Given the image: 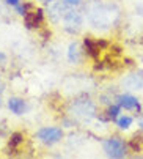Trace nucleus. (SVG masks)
<instances>
[{"instance_id": "f257e3e1", "label": "nucleus", "mask_w": 143, "mask_h": 159, "mask_svg": "<svg viewBox=\"0 0 143 159\" xmlns=\"http://www.w3.org/2000/svg\"><path fill=\"white\" fill-rule=\"evenodd\" d=\"M102 150L109 157L113 159H121L127 154L129 151V143L124 142V139H121L120 135H112L110 139L102 142Z\"/></svg>"}, {"instance_id": "f03ea898", "label": "nucleus", "mask_w": 143, "mask_h": 159, "mask_svg": "<svg viewBox=\"0 0 143 159\" xmlns=\"http://www.w3.org/2000/svg\"><path fill=\"white\" fill-rule=\"evenodd\" d=\"M63 137H65L63 129L57 128V126H44L36 132V139L46 147H52V145L58 143Z\"/></svg>"}, {"instance_id": "7ed1b4c3", "label": "nucleus", "mask_w": 143, "mask_h": 159, "mask_svg": "<svg viewBox=\"0 0 143 159\" xmlns=\"http://www.w3.org/2000/svg\"><path fill=\"white\" fill-rule=\"evenodd\" d=\"M74 107V113L73 115L76 117H85V118H90L93 117L94 113H96V107H94V104L88 99H83V101H76L73 104Z\"/></svg>"}, {"instance_id": "20e7f679", "label": "nucleus", "mask_w": 143, "mask_h": 159, "mask_svg": "<svg viewBox=\"0 0 143 159\" xmlns=\"http://www.w3.org/2000/svg\"><path fill=\"white\" fill-rule=\"evenodd\" d=\"M115 101L121 106V109H124V110H134V112H137V113H140L141 112V106H140V101L135 98V96H132V95H129V93H124V95H118L116 98H115Z\"/></svg>"}, {"instance_id": "39448f33", "label": "nucleus", "mask_w": 143, "mask_h": 159, "mask_svg": "<svg viewBox=\"0 0 143 159\" xmlns=\"http://www.w3.org/2000/svg\"><path fill=\"white\" fill-rule=\"evenodd\" d=\"M24 20H25L27 29H38L44 20V11L41 8H33L32 11H29L24 16Z\"/></svg>"}, {"instance_id": "423d86ee", "label": "nucleus", "mask_w": 143, "mask_h": 159, "mask_svg": "<svg viewBox=\"0 0 143 159\" xmlns=\"http://www.w3.org/2000/svg\"><path fill=\"white\" fill-rule=\"evenodd\" d=\"M7 106L8 109L14 113V115H22L27 109V102L24 101L22 98H17V96H11L8 101H7Z\"/></svg>"}, {"instance_id": "0eeeda50", "label": "nucleus", "mask_w": 143, "mask_h": 159, "mask_svg": "<svg viewBox=\"0 0 143 159\" xmlns=\"http://www.w3.org/2000/svg\"><path fill=\"white\" fill-rule=\"evenodd\" d=\"M83 48H85V54H87L88 57H91V58H94V60H98L99 52H101V48L98 46L96 41L91 39L90 36H85V38H83Z\"/></svg>"}, {"instance_id": "6e6552de", "label": "nucleus", "mask_w": 143, "mask_h": 159, "mask_svg": "<svg viewBox=\"0 0 143 159\" xmlns=\"http://www.w3.org/2000/svg\"><path fill=\"white\" fill-rule=\"evenodd\" d=\"M82 55L83 52L80 51L79 48V44L74 41V43H71L69 44V48H68V60L69 63H73V65H79L82 61Z\"/></svg>"}, {"instance_id": "1a4fd4ad", "label": "nucleus", "mask_w": 143, "mask_h": 159, "mask_svg": "<svg viewBox=\"0 0 143 159\" xmlns=\"http://www.w3.org/2000/svg\"><path fill=\"white\" fill-rule=\"evenodd\" d=\"M143 73H138V74H132V76H127V79L124 80V84L127 85L129 90H140L143 87Z\"/></svg>"}, {"instance_id": "9d476101", "label": "nucleus", "mask_w": 143, "mask_h": 159, "mask_svg": "<svg viewBox=\"0 0 143 159\" xmlns=\"http://www.w3.org/2000/svg\"><path fill=\"white\" fill-rule=\"evenodd\" d=\"M24 143V134L22 132H13L8 139V150L17 151V148Z\"/></svg>"}, {"instance_id": "9b49d317", "label": "nucleus", "mask_w": 143, "mask_h": 159, "mask_svg": "<svg viewBox=\"0 0 143 159\" xmlns=\"http://www.w3.org/2000/svg\"><path fill=\"white\" fill-rule=\"evenodd\" d=\"M107 115H109V118L110 120H113V121H116V118L120 117V113H121V106L118 104V102H115V104H109V107H107Z\"/></svg>"}, {"instance_id": "f8f14e48", "label": "nucleus", "mask_w": 143, "mask_h": 159, "mask_svg": "<svg viewBox=\"0 0 143 159\" xmlns=\"http://www.w3.org/2000/svg\"><path fill=\"white\" fill-rule=\"evenodd\" d=\"M132 123H134V118L131 115H120L116 118V126L120 129H129Z\"/></svg>"}, {"instance_id": "ddd939ff", "label": "nucleus", "mask_w": 143, "mask_h": 159, "mask_svg": "<svg viewBox=\"0 0 143 159\" xmlns=\"http://www.w3.org/2000/svg\"><path fill=\"white\" fill-rule=\"evenodd\" d=\"M30 8H33V5L32 3H24V5H16L14 7V11H16V14H19V16H25L27 13H29V10Z\"/></svg>"}, {"instance_id": "4468645a", "label": "nucleus", "mask_w": 143, "mask_h": 159, "mask_svg": "<svg viewBox=\"0 0 143 159\" xmlns=\"http://www.w3.org/2000/svg\"><path fill=\"white\" fill-rule=\"evenodd\" d=\"M80 2L82 0H63V3L68 7H77V5H80Z\"/></svg>"}, {"instance_id": "2eb2a0df", "label": "nucleus", "mask_w": 143, "mask_h": 159, "mask_svg": "<svg viewBox=\"0 0 143 159\" xmlns=\"http://www.w3.org/2000/svg\"><path fill=\"white\" fill-rule=\"evenodd\" d=\"M5 3H7L8 7H13V8H14L16 5L20 3V0H5Z\"/></svg>"}, {"instance_id": "dca6fc26", "label": "nucleus", "mask_w": 143, "mask_h": 159, "mask_svg": "<svg viewBox=\"0 0 143 159\" xmlns=\"http://www.w3.org/2000/svg\"><path fill=\"white\" fill-rule=\"evenodd\" d=\"M138 126L143 129V115H141V117H140V120H138Z\"/></svg>"}, {"instance_id": "f3484780", "label": "nucleus", "mask_w": 143, "mask_h": 159, "mask_svg": "<svg viewBox=\"0 0 143 159\" xmlns=\"http://www.w3.org/2000/svg\"><path fill=\"white\" fill-rule=\"evenodd\" d=\"M41 2H42V3H54L55 0H41Z\"/></svg>"}, {"instance_id": "a211bd4d", "label": "nucleus", "mask_w": 143, "mask_h": 159, "mask_svg": "<svg viewBox=\"0 0 143 159\" xmlns=\"http://www.w3.org/2000/svg\"><path fill=\"white\" fill-rule=\"evenodd\" d=\"M0 60H5V55L3 54H0Z\"/></svg>"}]
</instances>
